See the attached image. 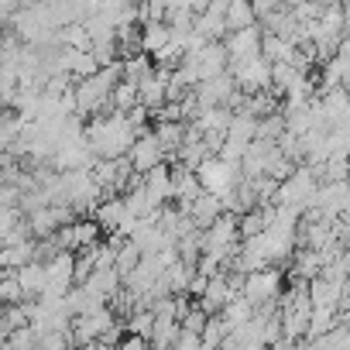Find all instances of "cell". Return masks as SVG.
<instances>
[{
	"mask_svg": "<svg viewBox=\"0 0 350 350\" xmlns=\"http://www.w3.org/2000/svg\"><path fill=\"white\" fill-rule=\"evenodd\" d=\"M241 295L251 299L254 306H268V302L278 295V271H268V268L251 271V275H247V285H244Z\"/></svg>",
	"mask_w": 350,
	"mask_h": 350,
	"instance_id": "obj_1",
	"label": "cell"
},
{
	"mask_svg": "<svg viewBox=\"0 0 350 350\" xmlns=\"http://www.w3.org/2000/svg\"><path fill=\"white\" fill-rule=\"evenodd\" d=\"M200 175H203V186H206V193H213V196H227L230 193V186H234V165L230 161H203L200 165Z\"/></svg>",
	"mask_w": 350,
	"mask_h": 350,
	"instance_id": "obj_2",
	"label": "cell"
},
{
	"mask_svg": "<svg viewBox=\"0 0 350 350\" xmlns=\"http://www.w3.org/2000/svg\"><path fill=\"white\" fill-rule=\"evenodd\" d=\"M161 141L158 137H144V141H137L134 144V168H151V165H158V158H161V148H158Z\"/></svg>",
	"mask_w": 350,
	"mask_h": 350,
	"instance_id": "obj_3",
	"label": "cell"
},
{
	"mask_svg": "<svg viewBox=\"0 0 350 350\" xmlns=\"http://www.w3.org/2000/svg\"><path fill=\"white\" fill-rule=\"evenodd\" d=\"M251 21H254V4H247V0H230V8H227V28L244 31V28H251Z\"/></svg>",
	"mask_w": 350,
	"mask_h": 350,
	"instance_id": "obj_4",
	"label": "cell"
},
{
	"mask_svg": "<svg viewBox=\"0 0 350 350\" xmlns=\"http://www.w3.org/2000/svg\"><path fill=\"white\" fill-rule=\"evenodd\" d=\"M113 350H148V340H144V336H134V333H131L127 340H117V347H113Z\"/></svg>",
	"mask_w": 350,
	"mask_h": 350,
	"instance_id": "obj_5",
	"label": "cell"
}]
</instances>
